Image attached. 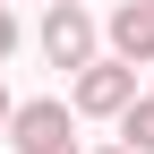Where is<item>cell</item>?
Segmentation results:
<instances>
[{"label": "cell", "mask_w": 154, "mask_h": 154, "mask_svg": "<svg viewBox=\"0 0 154 154\" xmlns=\"http://www.w3.org/2000/svg\"><path fill=\"white\" fill-rule=\"evenodd\" d=\"M9 51H17V17H9V0H0V69H9Z\"/></svg>", "instance_id": "8992f818"}, {"label": "cell", "mask_w": 154, "mask_h": 154, "mask_svg": "<svg viewBox=\"0 0 154 154\" xmlns=\"http://www.w3.org/2000/svg\"><path fill=\"white\" fill-rule=\"evenodd\" d=\"M103 43H111V60L154 69V0H120V9L103 17Z\"/></svg>", "instance_id": "277c9868"}, {"label": "cell", "mask_w": 154, "mask_h": 154, "mask_svg": "<svg viewBox=\"0 0 154 154\" xmlns=\"http://www.w3.org/2000/svg\"><path fill=\"white\" fill-rule=\"evenodd\" d=\"M128 103H137V69L111 60V51H94V60L69 77V111H77V120H120Z\"/></svg>", "instance_id": "6da1fadb"}, {"label": "cell", "mask_w": 154, "mask_h": 154, "mask_svg": "<svg viewBox=\"0 0 154 154\" xmlns=\"http://www.w3.org/2000/svg\"><path fill=\"white\" fill-rule=\"evenodd\" d=\"M103 154H128V146H103Z\"/></svg>", "instance_id": "ba28073f"}, {"label": "cell", "mask_w": 154, "mask_h": 154, "mask_svg": "<svg viewBox=\"0 0 154 154\" xmlns=\"http://www.w3.org/2000/svg\"><path fill=\"white\" fill-rule=\"evenodd\" d=\"M94 43H103V26H94V9H86V0H51V9H43V60L51 69H86L94 60Z\"/></svg>", "instance_id": "3957f363"}, {"label": "cell", "mask_w": 154, "mask_h": 154, "mask_svg": "<svg viewBox=\"0 0 154 154\" xmlns=\"http://www.w3.org/2000/svg\"><path fill=\"white\" fill-rule=\"evenodd\" d=\"M9 154H86L77 146V111L60 94H34V103L9 111Z\"/></svg>", "instance_id": "7a4b0ae2"}, {"label": "cell", "mask_w": 154, "mask_h": 154, "mask_svg": "<svg viewBox=\"0 0 154 154\" xmlns=\"http://www.w3.org/2000/svg\"><path fill=\"white\" fill-rule=\"evenodd\" d=\"M120 146H128V154H154V86L120 111Z\"/></svg>", "instance_id": "5b68a950"}, {"label": "cell", "mask_w": 154, "mask_h": 154, "mask_svg": "<svg viewBox=\"0 0 154 154\" xmlns=\"http://www.w3.org/2000/svg\"><path fill=\"white\" fill-rule=\"evenodd\" d=\"M9 111H17V94H9V86H0V137H9Z\"/></svg>", "instance_id": "52a82bcc"}]
</instances>
